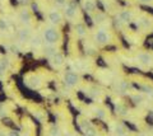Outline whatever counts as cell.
Wrapping results in <instances>:
<instances>
[{"mask_svg": "<svg viewBox=\"0 0 153 136\" xmlns=\"http://www.w3.org/2000/svg\"><path fill=\"white\" fill-rule=\"evenodd\" d=\"M42 40H44L45 45H50V46H56L60 43L61 41V33L57 29L56 26H46L42 29Z\"/></svg>", "mask_w": 153, "mask_h": 136, "instance_id": "obj_1", "label": "cell"}, {"mask_svg": "<svg viewBox=\"0 0 153 136\" xmlns=\"http://www.w3.org/2000/svg\"><path fill=\"white\" fill-rule=\"evenodd\" d=\"M94 43L97 46H106L111 41V33L107 28H98L93 36Z\"/></svg>", "mask_w": 153, "mask_h": 136, "instance_id": "obj_2", "label": "cell"}, {"mask_svg": "<svg viewBox=\"0 0 153 136\" xmlns=\"http://www.w3.org/2000/svg\"><path fill=\"white\" fill-rule=\"evenodd\" d=\"M63 83L66 88H75L80 83V76L78 73H75L74 70H68L63 75Z\"/></svg>", "mask_w": 153, "mask_h": 136, "instance_id": "obj_3", "label": "cell"}, {"mask_svg": "<svg viewBox=\"0 0 153 136\" xmlns=\"http://www.w3.org/2000/svg\"><path fill=\"white\" fill-rule=\"evenodd\" d=\"M79 127L84 136H97V130H96V127L92 125V122L87 118L79 120Z\"/></svg>", "mask_w": 153, "mask_h": 136, "instance_id": "obj_4", "label": "cell"}, {"mask_svg": "<svg viewBox=\"0 0 153 136\" xmlns=\"http://www.w3.org/2000/svg\"><path fill=\"white\" fill-rule=\"evenodd\" d=\"M63 10H64L65 18H68V19H70V21L75 19V18L78 17V14H79L78 5H76L74 1H71V0H69V1L65 4V7L63 8Z\"/></svg>", "mask_w": 153, "mask_h": 136, "instance_id": "obj_5", "label": "cell"}, {"mask_svg": "<svg viewBox=\"0 0 153 136\" xmlns=\"http://www.w3.org/2000/svg\"><path fill=\"white\" fill-rule=\"evenodd\" d=\"M25 83L31 89H40L42 85V78L37 74H30L25 78Z\"/></svg>", "mask_w": 153, "mask_h": 136, "instance_id": "obj_6", "label": "cell"}, {"mask_svg": "<svg viewBox=\"0 0 153 136\" xmlns=\"http://www.w3.org/2000/svg\"><path fill=\"white\" fill-rule=\"evenodd\" d=\"M47 19L51 23V26H60L64 21V15L57 9H50L47 13Z\"/></svg>", "mask_w": 153, "mask_h": 136, "instance_id": "obj_7", "label": "cell"}, {"mask_svg": "<svg viewBox=\"0 0 153 136\" xmlns=\"http://www.w3.org/2000/svg\"><path fill=\"white\" fill-rule=\"evenodd\" d=\"M33 36L32 33V29L30 27H27V26H23L21 29L18 31V42H21V43H28L31 40V37Z\"/></svg>", "mask_w": 153, "mask_h": 136, "instance_id": "obj_8", "label": "cell"}, {"mask_svg": "<svg viewBox=\"0 0 153 136\" xmlns=\"http://www.w3.org/2000/svg\"><path fill=\"white\" fill-rule=\"evenodd\" d=\"M137 61L139 62L142 66H146V68H149L153 65V55L151 52H139L137 55Z\"/></svg>", "mask_w": 153, "mask_h": 136, "instance_id": "obj_9", "label": "cell"}, {"mask_svg": "<svg viewBox=\"0 0 153 136\" xmlns=\"http://www.w3.org/2000/svg\"><path fill=\"white\" fill-rule=\"evenodd\" d=\"M32 19H33V17H32V13L28 10V9H22L21 12L18 13V21L22 23L23 26H27V27H30L31 26V23H32Z\"/></svg>", "mask_w": 153, "mask_h": 136, "instance_id": "obj_10", "label": "cell"}, {"mask_svg": "<svg viewBox=\"0 0 153 136\" xmlns=\"http://www.w3.org/2000/svg\"><path fill=\"white\" fill-rule=\"evenodd\" d=\"M49 60H50V65L54 69H60V68H63L65 65V56L61 52H56Z\"/></svg>", "mask_w": 153, "mask_h": 136, "instance_id": "obj_11", "label": "cell"}, {"mask_svg": "<svg viewBox=\"0 0 153 136\" xmlns=\"http://www.w3.org/2000/svg\"><path fill=\"white\" fill-rule=\"evenodd\" d=\"M117 19L119 22L124 23V24H128L134 19V13L131 10H128V9H124V10H120L117 14Z\"/></svg>", "mask_w": 153, "mask_h": 136, "instance_id": "obj_12", "label": "cell"}, {"mask_svg": "<svg viewBox=\"0 0 153 136\" xmlns=\"http://www.w3.org/2000/svg\"><path fill=\"white\" fill-rule=\"evenodd\" d=\"M138 23H139V27L143 31H149L153 28V21L151 19L148 15H142L138 19Z\"/></svg>", "mask_w": 153, "mask_h": 136, "instance_id": "obj_13", "label": "cell"}, {"mask_svg": "<svg viewBox=\"0 0 153 136\" xmlns=\"http://www.w3.org/2000/svg\"><path fill=\"white\" fill-rule=\"evenodd\" d=\"M112 132L115 134V136H128V130L121 122H115L112 125Z\"/></svg>", "mask_w": 153, "mask_h": 136, "instance_id": "obj_14", "label": "cell"}, {"mask_svg": "<svg viewBox=\"0 0 153 136\" xmlns=\"http://www.w3.org/2000/svg\"><path fill=\"white\" fill-rule=\"evenodd\" d=\"M30 46L32 49H40V47H42L44 46V40H42V36H38V35H33L32 37H31V40H30Z\"/></svg>", "mask_w": 153, "mask_h": 136, "instance_id": "obj_15", "label": "cell"}, {"mask_svg": "<svg viewBox=\"0 0 153 136\" xmlns=\"http://www.w3.org/2000/svg\"><path fill=\"white\" fill-rule=\"evenodd\" d=\"M129 88H130V85L126 80H119L116 83V90L119 94H126L129 92Z\"/></svg>", "mask_w": 153, "mask_h": 136, "instance_id": "obj_16", "label": "cell"}, {"mask_svg": "<svg viewBox=\"0 0 153 136\" xmlns=\"http://www.w3.org/2000/svg\"><path fill=\"white\" fill-rule=\"evenodd\" d=\"M83 9L88 14H93L94 12H97L96 10V3L93 1V0H84L83 1Z\"/></svg>", "mask_w": 153, "mask_h": 136, "instance_id": "obj_17", "label": "cell"}, {"mask_svg": "<svg viewBox=\"0 0 153 136\" xmlns=\"http://www.w3.org/2000/svg\"><path fill=\"white\" fill-rule=\"evenodd\" d=\"M74 31H75V33L78 37H84L85 35H87V28H85V26L83 24V23H75V26H74Z\"/></svg>", "mask_w": 153, "mask_h": 136, "instance_id": "obj_18", "label": "cell"}, {"mask_svg": "<svg viewBox=\"0 0 153 136\" xmlns=\"http://www.w3.org/2000/svg\"><path fill=\"white\" fill-rule=\"evenodd\" d=\"M56 52H59V50L56 49V46H50V45H46L45 49H44V55L46 56V57H52Z\"/></svg>", "mask_w": 153, "mask_h": 136, "instance_id": "obj_19", "label": "cell"}, {"mask_svg": "<svg viewBox=\"0 0 153 136\" xmlns=\"http://www.w3.org/2000/svg\"><path fill=\"white\" fill-rule=\"evenodd\" d=\"M92 19H93V22L96 23V24H102L105 21H107L106 15H105L103 13H100V12H94L92 14Z\"/></svg>", "mask_w": 153, "mask_h": 136, "instance_id": "obj_20", "label": "cell"}, {"mask_svg": "<svg viewBox=\"0 0 153 136\" xmlns=\"http://www.w3.org/2000/svg\"><path fill=\"white\" fill-rule=\"evenodd\" d=\"M94 116L97 120H105L107 117V111L102 107H96L94 108Z\"/></svg>", "mask_w": 153, "mask_h": 136, "instance_id": "obj_21", "label": "cell"}, {"mask_svg": "<svg viewBox=\"0 0 153 136\" xmlns=\"http://www.w3.org/2000/svg\"><path fill=\"white\" fill-rule=\"evenodd\" d=\"M142 92H143V94L147 96L148 98H153V85H151V84H143Z\"/></svg>", "mask_w": 153, "mask_h": 136, "instance_id": "obj_22", "label": "cell"}, {"mask_svg": "<svg viewBox=\"0 0 153 136\" xmlns=\"http://www.w3.org/2000/svg\"><path fill=\"white\" fill-rule=\"evenodd\" d=\"M116 115L121 116V117H125L128 115V108L124 104H117L116 106Z\"/></svg>", "mask_w": 153, "mask_h": 136, "instance_id": "obj_23", "label": "cell"}, {"mask_svg": "<svg viewBox=\"0 0 153 136\" xmlns=\"http://www.w3.org/2000/svg\"><path fill=\"white\" fill-rule=\"evenodd\" d=\"M49 135L50 136H61V131L57 126H51L49 129Z\"/></svg>", "mask_w": 153, "mask_h": 136, "instance_id": "obj_24", "label": "cell"}, {"mask_svg": "<svg viewBox=\"0 0 153 136\" xmlns=\"http://www.w3.org/2000/svg\"><path fill=\"white\" fill-rule=\"evenodd\" d=\"M143 99H144V97H143V94H140V93H139V94L137 93V94H133L131 96V101L135 103V104H139V103H142Z\"/></svg>", "mask_w": 153, "mask_h": 136, "instance_id": "obj_25", "label": "cell"}, {"mask_svg": "<svg viewBox=\"0 0 153 136\" xmlns=\"http://www.w3.org/2000/svg\"><path fill=\"white\" fill-rule=\"evenodd\" d=\"M0 65H1V68L4 69V71H7V70H9V68H10V61H9L8 59L3 57L0 60Z\"/></svg>", "mask_w": 153, "mask_h": 136, "instance_id": "obj_26", "label": "cell"}, {"mask_svg": "<svg viewBox=\"0 0 153 136\" xmlns=\"http://www.w3.org/2000/svg\"><path fill=\"white\" fill-rule=\"evenodd\" d=\"M54 1V4L56 7H60V8H64L65 7V4L69 1V0H52Z\"/></svg>", "mask_w": 153, "mask_h": 136, "instance_id": "obj_27", "label": "cell"}, {"mask_svg": "<svg viewBox=\"0 0 153 136\" xmlns=\"http://www.w3.org/2000/svg\"><path fill=\"white\" fill-rule=\"evenodd\" d=\"M5 116H7V108L0 103V118H3V117H5Z\"/></svg>", "mask_w": 153, "mask_h": 136, "instance_id": "obj_28", "label": "cell"}, {"mask_svg": "<svg viewBox=\"0 0 153 136\" xmlns=\"http://www.w3.org/2000/svg\"><path fill=\"white\" fill-rule=\"evenodd\" d=\"M7 28H8L7 21H4V19H1V18H0V29L4 31V29H7Z\"/></svg>", "mask_w": 153, "mask_h": 136, "instance_id": "obj_29", "label": "cell"}, {"mask_svg": "<svg viewBox=\"0 0 153 136\" xmlns=\"http://www.w3.org/2000/svg\"><path fill=\"white\" fill-rule=\"evenodd\" d=\"M8 136H22V135L17 132V131H10V132H8Z\"/></svg>", "mask_w": 153, "mask_h": 136, "instance_id": "obj_30", "label": "cell"}, {"mask_svg": "<svg viewBox=\"0 0 153 136\" xmlns=\"http://www.w3.org/2000/svg\"><path fill=\"white\" fill-rule=\"evenodd\" d=\"M138 1H140L143 4H149V3H153V0H138Z\"/></svg>", "mask_w": 153, "mask_h": 136, "instance_id": "obj_31", "label": "cell"}, {"mask_svg": "<svg viewBox=\"0 0 153 136\" xmlns=\"http://www.w3.org/2000/svg\"><path fill=\"white\" fill-rule=\"evenodd\" d=\"M4 74H5V71H4V69L1 68V65H0V78H3Z\"/></svg>", "mask_w": 153, "mask_h": 136, "instance_id": "obj_32", "label": "cell"}, {"mask_svg": "<svg viewBox=\"0 0 153 136\" xmlns=\"http://www.w3.org/2000/svg\"><path fill=\"white\" fill-rule=\"evenodd\" d=\"M19 3L23 4V5H27V4L30 3V0H19Z\"/></svg>", "mask_w": 153, "mask_h": 136, "instance_id": "obj_33", "label": "cell"}, {"mask_svg": "<svg viewBox=\"0 0 153 136\" xmlns=\"http://www.w3.org/2000/svg\"><path fill=\"white\" fill-rule=\"evenodd\" d=\"M69 136H79V135H76V134H73V135H69Z\"/></svg>", "mask_w": 153, "mask_h": 136, "instance_id": "obj_34", "label": "cell"}, {"mask_svg": "<svg viewBox=\"0 0 153 136\" xmlns=\"http://www.w3.org/2000/svg\"><path fill=\"white\" fill-rule=\"evenodd\" d=\"M134 136H142V135H134Z\"/></svg>", "mask_w": 153, "mask_h": 136, "instance_id": "obj_35", "label": "cell"}, {"mask_svg": "<svg viewBox=\"0 0 153 136\" xmlns=\"http://www.w3.org/2000/svg\"><path fill=\"white\" fill-rule=\"evenodd\" d=\"M0 1H1V0H0Z\"/></svg>", "mask_w": 153, "mask_h": 136, "instance_id": "obj_36", "label": "cell"}]
</instances>
